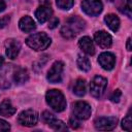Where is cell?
I'll return each mask as SVG.
<instances>
[{
  "label": "cell",
  "instance_id": "obj_1",
  "mask_svg": "<svg viewBox=\"0 0 132 132\" xmlns=\"http://www.w3.org/2000/svg\"><path fill=\"white\" fill-rule=\"evenodd\" d=\"M85 28V21L78 16L69 18L61 28V35L66 39L74 38Z\"/></svg>",
  "mask_w": 132,
  "mask_h": 132
},
{
  "label": "cell",
  "instance_id": "obj_2",
  "mask_svg": "<svg viewBox=\"0 0 132 132\" xmlns=\"http://www.w3.org/2000/svg\"><path fill=\"white\" fill-rule=\"evenodd\" d=\"M46 102L47 104L56 111L60 112L66 108V100L64 95L59 90H50L46 93Z\"/></svg>",
  "mask_w": 132,
  "mask_h": 132
},
{
  "label": "cell",
  "instance_id": "obj_3",
  "mask_svg": "<svg viewBox=\"0 0 132 132\" xmlns=\"http://www.w3.org/2000/svg\"><path fill=\"white\" fill-rule=\"evenodd\" d=\"M26 43L35 51H43L50 46L51 38L45 33H36L29 36L26 39Z\"/></svg>",
  "mask_w": 132,
  "mask_h": 132
},
{
  "label": "cell",
  "instance_id": "obj_4",
  "mask_svg": "<svg viewBox=\"0 0 132 132\" xmlns=\"http://www.w3.org/2000/svg\"><path fill=\"white\" fill-rule=\"evenodd\" d=\"M106 86H107L106 78L99 76V75L95 76L90 84V92H91L92 96H94L95 98L101 97L106 89Z\"/></svg>",
  "mask_w": 132,
  "mask_h": 132
},
{
  "label": "cell",
  "instance_id": "obj_5",
  "mask_svg": "<svg viewBox=\"0 0 132 132\" xmlns=\"http://www.w3.org/2000/svg\"><path fill=\"white\" fill-rule=\"evenodd\" d=\"M72 111L78 120H87L91 116V106L85 101H76L73 103Z\"/></svg>",
  "mask_w": 132,
  "mask_h": 132
},
{
  "label": "cell",
  "instance_id": "obj_6",
  "mask_svg": "<svg viewBox=\"0 0 132 132\" xmlns=\"http://www.w3.org/2000/svg\"><path fill=\"white\" fill-rule=\"evenodd\" d=\"M102 2L100 0H84L81 2L82 10L91 16L98 15L102 11Z\"/></svg>",
  "mask_w": 132,
  "mask_h": 132
},
{
  "label": "cell",
  "instance_id": "obj_7",
  "mask_svg": "<svg viewBox=\"0 0 132 132\" xmlns=\"http://www.w3.org/2000/svg\"><path fill=\"white\" fill-rule=\"evenodd\" d=\"M37 121H38V114L33 109H27V110L22 111L18 118V122L21 125L27 126V127L36 125Z\"/></svg>",
  "mask_w": 132,
  "mask_h": 132
},
{
  "label": "cell",
  "instance_id": "obj_8",
  "mask_svg": "<svg viewBox=\"0 0 132 132\" xmlns=\"http://www.w3.org/2000/svg\"><path fill=\"white\" fill-rule=\"evenodd\" d=\"M63 69H64V64H63L61 61L55 62V63L52 65V67L50 68L48 72H47V79H48L52 84L60 82L61 79H62Z\"/></svg>",
  "mask_w": 132,
  "mask_h": 132
},
{
  "label": "cell",
  "instance_id": "obj_9",
  "mask_svg": "<svg viewBox=\"0 0 132 132\" xmlns=\"http://www.w3.org/2000/svg\"><path fill=\"white\" fill-rule=\"evenodd\" d=\"M118 123V119L116 117H102L98 118L95 120V127L98 130L102 131H107V130H112Z\"/></svg>",
  "mask_w": 132,
  "mask_h": 132
},
{
  "label": "cell",
  "instance_id": "obj_10",
  "mask_svg": "<svg viewBox=\"0 0 132 132\" xmlns=\"http://www.w3.org/2000/svg\"><path fill=\"white\" fill-rule=\"evenodd\" d=\"M21 44L15 39H7L5 41V53L9 59H15L20 53Z\"/></svg>",
  "mask_w": 132,
  "mask_h": 132
},
{
  "label": "cell",
  "instance_id": "obj_11",
  "mask_svg": "<svg viewBox=\"0 0 132 132\" xmlns=\"http://www.w3.org/2000/svg\"><path fill=\"white\" fill-rule=\"evenodd\" d=\"M98 62L102 66V68H104L105 70H111L114 67L116 57H114L113 54L108 53V52H105V53H102L99 56Z\"/></svg>",
  "mask_w": 132,
  "mask_h": 132
},
{
  "label": "cell",
  "instance_id": "obj_12",
  "mask_svg": "<svg viewBox=\"0 0 132 132\" xmlns=\"http://www.w3.org/2000/svg\"><path fill=\"white\" fill-rule=\"evenodd\" d=\"M94 38H95L96 43L100 47H102V48H107L112 43L111 36L107 32H105V31H98V32H96L95 35H94Z\"/></svg>",
  "mask_w": 132,
  "mask_h": 132
},
{
  "label": "cell",
  "instance_id": "obj_13",
  "mask_svg": "<svg viewBox=\"0 0 132 132\" xmlns=\"http://www.w3.org/2000/svg\"><path fill=\"white\" fill-rule=\"evenodd\" d=\"M52 14H53V10H52L51 6L47 5V4H42L35 11V16H36V19L38 20L39 23L46 22L47 20L51 19Z\"/></svg>",
  "mask_w": 132,
  "mask_h": 132
},
{
  "label": "cell",
  "instance_id": "obj_14",
  "mask_svg": "<svg viewBox=\"0 0 132 132\" xmlns=\"http://www.w3.org/2000/svg\"><path fill=\"white\" fill-rule=\"evenodd\" d=\"M78 44H79V47L82 50L84 53L92 56L95 54V47H94V44H93V41L91 40L90 37L88 36H84L79 39L78 41Z\"/></svg>",
  "mask_w": 132,
  "mask_h": 132
},
{
  "label": "cell",
  "instance_id": "obj_15",
  "mask_svg": "<svg viewBox=\"0 0 132 132\" xmlns=\"http://www.w3.org/2000/svg\"><path fill=\"white\" fill-rule=\"evenodd\" d=\"M19 27H20V29H21L22 31L29 33V32L33 31L36 26H35V23H34L33 19L30 18V16H28V15H26V16H24V18H22V19L20 20Z\"/></svg>",
  "mask_w": 132,
  "mask_h": 132
},
{
  "label": "cell",
  "instance_id": "obj_16",
  "mask_svg": "<svg viewBox=\"0 0 132 132\" xmlns=\"http://www.w3.org/2000/svg\"><path fill=\"white\" fill-rule=\"evenodd\" d=\"M104 21L106 23V25L108 26V28L113 31V32H117L119 30V27H120V20L119 18L113 14V13H109V14H106L105 18H104Z\"/></svg>",
  "mask_w": 132,
  "mask_h": 132
},
{
  "label": "cell",
  "instance_id": "obj_17",
  "mask_svg": "<svg viewBox=\"0 0 132 132\" xmlns=\"http://www.w3.org/2000/svg\"><path fill=\"white\" fill-rule=\"evenodd\" d=\"M15 110V107H13L9 100H4L0 104V114L3 117H11Z\"/></svg>",
  "mask_w": 132,
  "mask_h": 132
},
{
  "label": "cell",
  "instance_id": "obj_18",
  "mask_svg": "<svg viewBox=\"0 0 132 132\" xmlns=\"http://www.w3.org/2000/svg\"><path fill=\"white\" fill-rule=\"evenodd\" d=\"M28 78H29L28 71L24 68H18L13 73V79L19 85H22V84L26 82L28 80Z\"/></svg>",
  "mask_w": 132,
  "mask_h": 132
},
{
  "label": "cell",
  "instance_id": "obj_19",
  "mask_svg": "<svg viewBox=\"0 0 132 132\" xmlns=\"http://www.w3.org/2000/svg\"><path fill=\"white\" fill-rule=\"evenodd\" d=\"M73 93L76 95V96H84L86 94V81L85 79H81V78H78L74 85H73Z\"/></svg>",
  "mask_w": 132,
  "mask_h": 132
},
{
  "label": "cell",
  "instance_id": "obj_20",
  "mask_svg": "<svg viewBox=\"0 0 132 132\" xmlns=\"http://www.w3.org/2000/svg\"><path fill=\"white\" fill-rule=\"evenodd\" d=\"M118 7L122 13L131 18V0H119Z\"/></svg>",
  "mask_w": 132,
  "mask_h": 132
},
{
  "label": "cell",
  "instance_id": "obj_21",
  "mask_svg": "<svg viewBox=\"0 0 132 132\" xmlns=\"http://www.w3.org/2000/svg\"><path fill=\"white\" fill-rule=\"evenodd\" d=\"M76 63H77L78 68H79L80 70H82V71H89L90 68H91V63H90L89 59H88L87 57H85V56L78 55Z\"/></svg>",
  "mask_w": 132,
  "mask_h": 132
},
{
  "label": "cell",
  "instance_id": "obj_22",
  "mask_svg": "<svg viewBox=\"0 0 132 132\" xmlns=\"http://www.w3.org/2000/svg\"><path fill=\"white\" fill-rule=\"evenodd\" d=\"M47 124L50 125V127H52L54 130H57V131H65V130H67L66 125H65L62 121H60V120H58V119H56V118H54V119H53L51 122H48Z\"/></svg>",
  "mask_w": 132,
  "mask_h": 132
},
{
  "label": "cell",
  "instance_id": "obj_23",
  "mask_svg": "<svg viewBox=\"0 0 132 132\" xmlns=\"http://www.w3.org/2000/svg\"><path fill=\"white\" fill-rule=\"evenodd\" d=\"M57 5L61 9H69L72 7L74 0H56Z\"/></svg>",
  "mask_w": 132,
  "mask_h": 132
},
{
  "label": "cell",
  "instance_id": "obj_24",
  "mask_svg": "<svg viewBox=\"0 0 132 132\" xmlns=\"http://www.w3.org/2000/svg\"><path fill=\"white\" fill-rule=\"evenodd\" d=\"M131 127H132V121H131V116L130 113H128L126 116V118L123 120L122 122V128L124 130H127V131H131Z\"/></svg>",
  "mask_w": 132,
  "mask_h": 132
},
{
  "label": "cell",
  "instance_id": "obj_25",
  "mask_svg": "<svg viewBox=\"0 0 132 132\" xmlns=\"http://www.w3.org/2000/svg\"><path fill=\"white\" fill-rule=\"evenodd\" d=\"M121 97H122V92H121L119 89H117V90H114L113 93L111 94L110 100H111L112 102H119L120 99H121Z\"/></svg>",
  "mask_w": 132,
  "mask_h": 132
},
{
  "label": "cell",
  "instance_id": "obj_26",
  "mask_svg": "<svg viewBox=\"0 0 132 132\" xmlns=\"http://www.w3.org/2000/svg\"><path fill=\"white\" fill-rule=\"evenodd\" d=\"M54 118H56L52 112H50V111H44L43 113H42V119H43V121L47 124L48 122H51Z\"/></svg>",
  "mask_w": 132,
  "mask_h": 132
},
{
  "label": "cell",
  "instance_id": "obj_27",
  "mask_svg": "<svg viewBox=\"0 0 132 132\" xmlns=\"http://www.w3.org/2000/svg\"><path fill=\"white\" fill-rule=\"evenodd\" d=\"M69 125H70L71 128L76 129V128H78V127L80 126V123H79L78 119L74 117V119H70V120H69Z\"/></svg>",
  "mask_w": 132,
  "mask_h": 132
},
{
  "label": "cell",
  "instance_id": "obj_28",
  "mask_svg": "<svg viewBox=\"0 0 132 132\" xmlns=\"http://www.w3.org/2000/svg\"><path fill=\"white\" fill-rule=\"evenodd\" d=\"M8 130H10L9 124L3 120H0V131H8Z\"/></svg>",
  "mask_w": 132,
  "mask_h": 132
},
{
  "label": "cell",
  "instance_id": "obj_29",
  "mask_svg": "<svg viewBox=\"0 0 132 132\" xmlns=\"http://www.w3.org/2000/svg\"><path fill=\"white\" fill-rule=\"evenodd\" d=\"M58 24H59V20L57 18H52V20H50V22H48V28L54 29L58 26Z\"/></svg>",
  "mask_w": 132,
  "mask_h": 132
},
{
  "label": "cell",
  "instance_id": "obj_30",
  "mask_svg": "<svg viewBox=\"0 0 132 132\" xmlns=\"http://www.w3.org/2000/svg\"><path fill=\"white\" fill-rule=\"evenodd\" d=\"M8 22H9V16L8 15H5L3 18L0 19V28H4L6 25H8Z\"/></svg>",
  "mask_w": 132,
  "mask_h": 132
},
{
  "label": "cell",
  "instance_id": "obj_31",
  "mask_svg": "<svg viewBox=\"0 0 132 132\" xmlns=\"http://www.w3.org/2000/svg\"><path fill=\"white\" fill-rule=\"evenodd\" d=\"M7 86H9V84L0 75V87L1 88H3V87H7Z\"/></svg>",
  "mask_w": 132,
  "mask_h": 132
},
{
  "label": "cell",
  "instance_id": "obj_32",
  "mask_svg": "<svg viewBox=\"0 0 132 132\" xmlns=\"http://www.w3.org/2000/svg\"><path fill=\"white\" fill-rule=\"evenodd\" d=\"M4 9H5V3L2 0H0V12L3 11Z\"/></svg>",
  "mask_w": 132,
  "mask_h": 132
},
{
  "label": "cell",
  "instance_id": "obj_33",
  "mask_svg": "<svg viewBox=\"0 0 132 132\" xmlns=\"http://www.w3.org/2000/svg\"><path fill=\"white\" fill-rule=\"evenodd\" d=\"M127 50L131 51V38H128L127 40Z\"/></svg>",
  "mask_w": 132,
  "mask_h": 132
},
{
  "label": "cell",
  "instance_id": "obj_34",
  "mask_svg": "<svg viewBox=\"0 0 132 132\" xmlns=\"http://www.w3.org/2000/svg\"><path fill=\"white\" fill-rule=\"evenodd\" d=\"M3 62H4V60H3V58H2L1 56H0V66H1L2 64H3Z\"/></svg>",
  "mask_w": 132,
  "mask_h": 132
}]
</instances>
